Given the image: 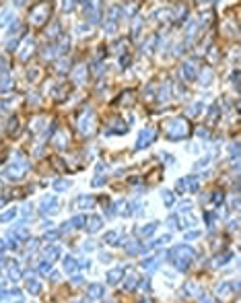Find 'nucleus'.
<instances>
[{
  "mask_svg": "<svg viewBox=\"0 0 241 303\" xmlns=\"http://www.w3.org/2000/svg\"><path fill=\"white\" fill-rule=\"evenodd\" d=\"M151 136H153V132H151V130H144V132H140V140L136 142V146L140 149V146H144V144H149V142L153 140Z\"/></svg>",
  "mask_w": 241,
  "mask_h": 303,
  "instance_id": "1",
  "label": "nucleus"
},
{
  "mask_svg": "<svg viewBox=\"0 0 241 303\" xmlns=\"http://www.w3.org/2000/svg\"><path fill=\"white\" fill-rule=\"evenodd\" d=\"M122 274H124V270H122V268H116L114 272H109V274H107V280L114 285V283H118V280L122 278Z\"/></svg>",
  "mask_w": 241,
  "mask_h": 303,
  "instance_id": "2",
  "label": "nucleus"
},
{
  "mask_svg": "<svg viewBox=\"0 0 241 303\" xmlns=\"http://www.w3.org/2000/svg\"><path fill=\"white\" fill-rule=\"evenodd\" d=\"M89 221H91V223H89V229H91V231H99L101 225H103V221H101L99 216H91Z\"/></svg>",
  "mask_w": 241,
  "mask_h": 303,
  "instance_id": "3",
  "label": "nucleus"
},
{
  "mask_svg": "<svg viewBox=\"0 0 241 303\" xmlns=\"http://www.w3.org/2000/svg\"><path fill=\"white\" fill-rule=\"evenodd\" d=\"M80 202V206H84V208H89V206H93L95 204V200L91 198V196H80V198H76V204Z\"/></svg>",
  "mask_w": 241,
  "mask_h": 303,
  "instance_id": "4",
  "label": "nucleus"
},
{
  "mask_svg": "<svg viewBox=\"0 0 241 303\" xmlns=\"http://www.w3.org/2000/svg\"><path fill=\"white\" fill-rule=\"evenodd\" d=\"M89 295H91V297H101V295H103V287H99V285H93V287L89 289Z\"/></svg>",
  "mask_w": 241,
  "mask_h": 303,
  "instance_id": "5",
  "label": "nucleus"
},
{
  "mask_svg": "<svg viewBox=\"0 0 241 303\" xmlns=\"http://www.w3.org/2000/svg\"><path fill=\"white\" fill-rule=\"evenodd\" d=\"M82 225H84V216H82V215H79V216L72 219V227H82Z\"/></svg>",
  "mask_w": 241,
  "mask_h": 303,
  "instance_id": "6",
  "label": "nucleus"
},
{
  "mask_svg": "<svg viewBox=\"0 0 241 303\" xmlns=\"http://www.w3.org/2000/svg\"><path fill=\"white\" fill-rule=\"evenodd\" d=\"M12 216H15V208H12V210H8V213H4V215H0V221H2V223H6V221H10Z\"/></svg>",
  "mask_w": 241,
  "mask_h": 303,
  "instance_id": "7",
  "label": "nucleus"
},
{
  "mask_svg": "<svg viewBox=\"0 0 241 303\" xmlns=\"http://www.w3.org/2000/svg\"><path fill=\"white\" fill-rule=\"evenodd\" d=\"M50 266H52V262H41V264H39V272H41V274H45V272L50 270Z\"/></svg>",
  "mask_w": 241,
  "mask_h": 303,
  "instance_id": "8",
  "label": "nucleus"
},
{
  "mask_svg": "<svg viewBox=\"0 0 241 303\" xmlns=\"http://www.w3.org/2000/svg\"><path fill=\"white\" fill-rule=\"evenodd\" d=\"M163 198H165V204H167V206H171V204H173V196H171L169 192H163Z\"/></svg>",
  "mask_w": 241,
  "mask_h": 303,
  "instance_id": "9",
  "label": "nucleus"
},
{
  "mask_svg": "<svg viewBox=\"0 0 241 303\" xmlns=\"http://www.w3.org/2000/svg\"><path fill=\"white\" fill-rule=\"evenodd\" d=\"M155 229H157V223H153V225H149V227H144V229H142V233H144V235H151Z\"/></svg>",
  "mask_w": 241,
  "mask_h": 303,
  "instance_id": "10",
  "label": "nucleus"
},
{
  "mask_svg": "<svg viewBox=\"0 0 241 303\" xmlns=\"http://www.w3.org/2000/svg\"><path fill=\"white\" fill-rule=\"evenodd\" d=\"M66 186H68V181H56V190H58V192L66 190Z\"/></svg>",
  "mask_w": 241,
  "mask_h": 303,
  "instance_id": "11",
  "label": "nucleus"
},
{
  "mask_svg": "<svg viewBox=\"0 0 241 303\" xmlns=\"http://www.w3.org/2000/svg\"><path fill=\"white\" fill-rule=\"evenodd\" d=\"M179 208H181V210H183V213H188V210H190V208H192V204H190V202H188V200H183V202H181V206H179Z\"/></svg>",
  "mask_w": 241,
  "mask_h": 303,
  "instance_id": "12",
  "label": "nucleus"
},
{
  "mask_svg": "<svg viewBox=\"0 0 241 303\" xmlns=\"http://www.w3.org/2000/svg\"><path fill=\"white\" fill-rule=\"evenodd\" d=\"M198 235H200V231H190V233H188L186 237H188V239H196Z\"/></svg>",
  "mask_w": 241,
  "mask_h": 303,
  "instance_id": "13",
  "label": "nucleus"
},
{
  "mask_svg": "<svg viewBox=\"0 0 241 303\" xmlns=\"http://www.w3.org/2000/svg\"><path fill=\"white\" fill-rule=\"evenodd\" d=\"M56 237H58L56 231H50V233H47V239H56Z\"/></svg>",
  "mask_w": 241,
  "mask_h": 303,
  "instance_id": "14",
  "label": "nucleus"
},
{
  "mask_svg": "<svg viewBox=\"0 0 241 303\" xmlns=\"http://www.w3.org/2000/svg\"><path fill=\"white\" fill-rule=\"evenodd\" d=\"M2 250H4V241H0V252H2Z\"/></svg>",
  "mask_w": 241,
  "mask_h": 303,
  "instance_id": "15",
  "label": "nucleus"
}]
</instances>
